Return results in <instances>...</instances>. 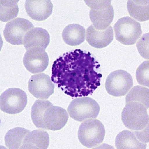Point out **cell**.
Listing matches in <instances>:
<instances>
[{
    "mask_svg": "<svg viewBox=\"0 0 149 149\" xmlns=\"http://www.w3.org/2000/svg\"><path fill=\"white\" fill-rule=\"evenodd\" d=\"M115 144L118 149H144L147 146L146 143L139 140L134 132L128 130H123L116 136Z\"/></svg>",
    "mask_w": 149,
    "mask_h": 149,
    "instance_id": "cell-18",
    "label": "cell"
},
{
    "mask_svg": "<svg viewBox=\"0 0 149 149\" xmlns=\"http://www.w3.org/2000/svg\"><path fill=\"white\" fill-rule=\"evenodd\" d=\"M53 7L52 3L49 0H28L25 3L28 15L35 21L46 20L52 13Z\"/></svg>",
    "mask_w": 149,
    "mask_h": 149,
    "instance_id": "cell-14",
    "label": "cell"
},
{
    "mask_svg": "<svg viewBox=\"0 0 149 149\" xmlns=\"http://www.w3.org/2000/svg\"><path fill=\"white\" fill-rule=\"evenodd\" d=\"M49 137L48 132L42 130L29 132L23 139L21 149H42L48 148Z\"/></svg>",
    "mask_w": 149,
    "mask_h": 149,
    "instance_id": "cell-16",
    "label": "cell"
},
{
    "mask_svg": "<svg viewBox=\"0 0 149 149\" xmlns=\"http://www.w3.org/2000/svg\"><path fill=\"white\" fill-rule=\"evenodd\" d=\"M114 33L111 26L104 30L96 29L91 25L86 29V40L94 48L102 49L106 47L112 42Z\"/></svg>",
    "mask_w": 149,
    "mask_h": 149,
    "instance_id": "cell-15",
    "label": "cell"
},
{
    "mask_svg": "<svg viewBox=\"0 0 149 149\" xmlns=\"http://www.w3.org/2000/svg\"><path fill=\"white\" fill-rule=\"evenodd\" d=\"M149 89L146 87L136 86L130 90L125 98L126 104L130 102H136L143 104L149 108Z\"/></svg>",
    "mask_w": 149,
    "mask_h": 149,
    "instance_id": "cell-22",
    "label": "cell"
},
{
    "mask_svg": "<svg viewBox=\"0 0 149 149\" xmlns=\"http://www.w3.org/2000/svg\"><path fill=\"white\" fill-rule=\"evenodd\" d=\"M136 81L140 85L149 87V62L146 61L138 67L136 71Z\"/></svg>",
    "mask_w": 149,
    "mask_h": 149,
    "instance_id": "cell-24",
    "label": "cell"
},
{
    "mask_svg": "<svg viewBox=\"0 0 149 149\" xmlns=\"http://www.w3.org/2000/svg\"><path fill=\"white\" fill-rule=\"evenodd\" d=\"M63 40L69 45L76 46L83 43L86 37V30L77 24L68 25L62 32Z\"/></svg>",
    "mask_w": 149,
    "mask_h": 149,
    "instance_id": "cell-17",
    "label": "cell"
},
{
    "mask_svg": "<svg viewBox=\"0 0 149 149\" xmlns=\"http://www.w3.org/2000/svg\"><path fill=\"white\" fill-rule=\"evenodd\" d=\"M99 111V105L95 100L89 97L74 99L67 108L70 116L78 122L97 118Z\"/></svg>",
    "mask_w": 149,
    "mask_h": 149,
    "instance_id": "cell-6",
    "label": "cell"
},
{
    "mask_svg": "<svg viewBox=\"0 0 149 149\" xmlns=\"http://www.w3.org/2000/svg\"><path fill=\"white\" fill-rule=\"evenodd\" d=\"M127 9L130 15L139 22L149 19V1H132L127 2Z\"/></svg>",
    "mask_w": 149,
    "mask_h": 149,
    "instance_id": "cell-19",
    "label": "cell"
},
{
    "mask_svg": "<svg viewBox=\"0 0 149 149\" xmlns=\"http://www.w3.org/2000/svg\"><path fill=\"white\" fill-rule=\"evenodd\" d=\"M91 8L90 18L92 25L99 30L108 28L113 21L114 11L111 1H85Z\"/></svg>",
    "mask_w": 149,
    "mask_h": 149,
    "instance_id": "cell-2",
    "label": "cell"
},
{
    "mask_svg": "<svg viewBox=\"0 0 149 149\" xmlns=\"http://www.w3.org/2000/svg\"><path fill=\"white\" fill-rule=\"evenodd\" d=\"M27 101V95L24 91L12 88L4 91L0 96V108L7 114H18L24 109Z\"/></svg>",
    "mask_w": 149,
    "mask_h": 149,
    "instance_id": "cell-7",
    "label": "cell"
},
{
    "mask_svg": "<svg viewBox=\"0 0 149 149\" xmlns=\"http://www.w3.org/2000/svg\"><path fill=\"white\" fill-rule=\"evenodd\" d=\"M137 50L143 58L149 59V33L144 34L136 44Z\"/></svg>",
    "mask_w": 149,
    "mask_h": 149,
    "instance_id": "cell-25",
    "label": "cell"
},
{
    "mask_svg": "<svg viewBox=\"0 0 149 149\" xmlns=\"http://www.w3.org/2000/svg\"><path fill=\"white\" fill-rule=\"evenodd\" d=\"M34 25L29 20L17 18L8 22L3 31L5 39L8 43L15 45L23 43L25 36Z\"/></svg>",
    "mask_w": 149,
    "mask_h": 149,
    "instance_id": "cell-9",
    "label": "cell"
},
{
    "mask_svg": "<svg viewBox=\"0 0 149 149\" xmlns=\"http://www.w3.org/2000/svg\"><path fill=\"white\" fill-rule=\"evenodd\" d=\"M68 119L69 115L64 109L51 105L44 113L43 118L44 129L53 131L59 130L66 124Z\"/></svg>",
    "mask_w": 149,
    "mask_h": 149,
    "instance_id": "cell-12",
    "label": "cell"
},
{
    "mask_svg": "<svg viewBox=\"0 0 149 149\" xmlns=\"http://www.w3.org/2000/svg\"><path fill=\"white\" fill-rule=\"evenodd\" d=\"M55 85L48 74L40 73L33 74L28 82V90L34 97L47 99L54 92Z\"/></svg>",
    "mask_w": 149,
    "mask_h": 149,
    "instance_id": "cell-10",
    "label": "cell"
},
{
    "mask_svg": "<svg viewBox=\"0 0 149 149\" xmlns=\"http://www.w3.org/2000/svg\"><path fill=\"white\" fill-rule=\"evenodd\" d=\"M134 132L136 138L140 142L143 143H148L149 142V124L143 129L135 130Z\"/></svg>",
    "mask_w": 149,
    "mask_h": 149,
    "instance_id": "cell-26",
    "label": "cell"
},
{
    "mask_svg": "<svg viewBox=\"0 0 149 149\" xmlns=\"http://www.w3.org/2000/svg\"><path fill=\"white\" fill-rule=\"evenodd\" d=\"M50 42V36L47 30L41 28H33L26 33L23 39L26 50L40 49L45 50Z\"/></svg>",
    "mask_w": 149,
    "mask_h": 149,
    "instance_id": "cell-13",
    "label": "cell"
},
{
    "mask_svg": "<svg viewBox=\"0 0 149 149\" xmlns=\"http://www.w3.org/2000/svg\"><path fill=\"white\" fill-rule=\"evenodd\" d=\"M105 130L104 125L99 120L90 119L81 124L78 131L79 142L87 148H94L102 143Z\"/></svg>",
    "mask_w": 149,
    "mask_h": 149,
    "instance_id": "cell-3",
    "label": "cell"
},
{
    "mask_svg": "<svg viewBox=\"0 0 149 149\" xmlns=\"http://www.w3.org/2000/svg\"><path fill=\"white\" fill-rule=\"evenodd\" d=\"M100 67L91 53L76 49L64 54L54 62L51 80L72 98L87 97L101 84Z\"/></svg>",
    "mask_w": 149,
    "mask_h": 149,
    "instance_id": "cell-1",
    "label": "cell"
},
{
    "mask_svg": "<svg viewBox=\"0 0 149 149\" xmlns=\"http://www.w3.org/2000/svg\"><path fill=\"white\" fill-rule=\"evenodd\" d=\"M29 132V130L21 127H16L8 130L5 136V143L7 148L21 149L23 139Z\"/></svg>",
    "mask_w": 149,
    "mask_h": 149,
    "instance_id": "cell-20",
    "label": "cell"
},
{
    "mask_svg": "<svg viewBox=\"0 0 149 149\" xmlns=\"http://www.w3.org/2000/svg\"><path fill=\"white\" fill-rule=\"evenodd\" d=\"M18 1H0V20L7 22L15 18L19 12Z\"/></svg>",
    "mask_w": 149,
    "mask_h": 149,
    "instance_id": "cell-23",
    "label": "cell"
},
{
    "mask_svg": "<svg viewBox=\"0 0 149 149\" xmlns=\"http://www.w3.org/2000/svg\"><path fill=\"white\" fill-rule=\"evenodd\" d=\"M114 30L116 40L126 45L135 44L142 34L140 23L129 16L118 20Z\"/></svg>",
    "mask_w": 149,
    "mask_h": 149,
    "instance_id": "cell-5",
    "label": "cell"
},
{
    "mask_svg": "<svg viewBox=\"0 0 149 149\" xmlns=\"http://www.w3.org/2000/svg\"><path fill=\"white\" fill-rule=\"evenodd\" d=\"M53 104L48 100L38 99L32 106L31 117L36 128L44 129L43 118L46 110Z\"/></svg>",
    "mask_w": 149,
    "mask_h": 149,
    "instance_id": "cell-21",
    "label": "cell"
},
{
    "mask_svg": "<svg viewBox=\"0 0 149 149\" xmlns=\"http://www.w3.org/2000/svg\"><path fill=\"white\" fill-rule=\"evenodd\" d=\"M147 109L143 104L136 102L126 104L121 114V119L126 128L139 130L149 124Z\"/></svg>",
    "mask_w": 149,
    "mask_h": 149,
    "instance_id": "cell-4",
    "label": "cell"
},
{
    "mask_svg": "<svg viewBox=\"0 0 149 149\" xmlns=\"http://www.w3.org/2000/svg\"><path fill=\"white\" fill-rule=\"evenodd\" d=\"M49 58L45 50L33 49L27 50L23 59L26 69L33 74L43 72L49 65Z\"/></svg>",
    "mask_w": 149,
    "mask_h": 149,
    "instance_id": "cell-11",
    "label": "cell"
},
{
    "mask_svg": "<svg viewBox=\"0 0 149 149\" xmlns=\"http://www.w3.org/2000/svg\"><path fill=\"white\" fill-rule=\"evenodd\" d=\"M133 79L130 74L123 70L112 72L105 82V89L109 95L114 97L125 95L132 87Z\"/></svg>",
    "mask_w": 149,
    "mask_h": 149,
    "instance_id": "cell-8",
    "label": "cell"
}]
</instances>
